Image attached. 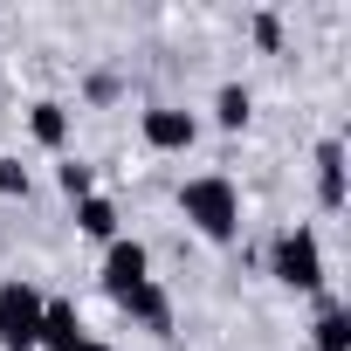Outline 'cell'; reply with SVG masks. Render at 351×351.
<instances>
[{
    "label": "cell",
    "instance_id": "obj_1",
    "mask_svg": "<svg viewBox=\"0 0 351 351\" xmlns=\"http://www.w3.org/2000/svg\"><path fill=\"white\" fill-rule=\"evenodd\" d=\"M180 214H186L193 234H207V241H234V234H241V193H234L228 172H200V180H186V186H180Z\"/></svg>",
    "mask_w": 351,
    "mask_h": 351
},
{
    "label": "cell",
    "instance_id": "obj_2",
    "mask_svg": "<svg viewBox=\"0 0 351 351\" xmlns=\"http://www.w3.org/2000/svg\"><path fill=\"white\" fill-rule=\"evenodd\" d=\"M269 276L282 289H303V296H324V241L317 228H282L269 241Z\"/></svg>",
    "mask_w": 351,
    "mask_h": 351
},
{
    "label": "cell",
    "instance_id": "obj_3",
    "mask_svg": "<svg viewBox=\"0 0 351 351\" xmlns=\"http://www.w3.org/2000/svg\"><path fill=\"white\" fill-rule=\"evenodd\" d=\"M42 289L35 282H21V276H8L0 282V351H35V337H42Z\"/></svg>",
    "mask_w": 351,
    "mask_h": 351
},
{
    "label": "cell",
    "instance_id": "obj_4",
    "mask_svg": "<svg viewBox=\"0 0 351 351\" xmlns=\"http://www.w3.org/2000/svg\"><path fill=\"white\" fill-rule=\"evenodd\" d=\"M145 276H152V248H145V241H131V234L104 241V289H110V303H117L124 289H138Z\"/></svg>",
    "mask_w": 351,
    "mask_h": 351
},
{
    "label": "cell",
    "instance_id": "obj_5",
    "mask_svg": "<svg viewBox=\"0 0 351 351\" xmlns=\"http://www.w3.org/2000/svg\"><path fill=\"white\" fill-rule=\"evenodd\" d=\"M138 131H145L152 152H193V138H200L193 110H180V104H152V110L138 117Z\"/></svg>",
    "mask_w": 351,
    "mask_h": 351
},
{
    "label": "cell",
    "instance_id": "obj_6",
    "mask_svg": "<svg viewBox=\"0 0 351 351\" xmlns=\"http://www.w3.org/2000/svg\"><path fill=\"white\" fill-rule=\"evenodd\" d=\"M117 310H124L131 324H145L152 337H165V330H172V296H165V282H158V276H145L138 289H124V296H117Z\"/></svg>",
    "mask_w": 351,
    "mask_h": 351
},
{
    "label": "cell",
    "instance_id": "obj_7",
    "mask_svg": "<svg viewBox=\"0 0 351 351\" xmlns=\"http://www.w3.org/2000/svg\"><path fill=\"white\" fill-rule=\"evenodd\" d=\"M83 337H90V330H83L76 303H69V296H49V303H42V337H35V344H42V351H76Z\"/></svg>",
    "mask_w": 351,
    "mask_h": 351
},
{
    "label": "cell",
    "instance_id": "obj_8",
    "mask_svg": "<svg viewBox=\"0 0 351 351\" xmlns=\"http://www.w3.org/2000/svg\"><path fill=\"white\" fill-rule=\"evenodd\" d=\"M317 207H324V214L344 207V145H337V138L317 145Z\"/></svg>",
    "mask_w": 351,
    "mask_h": 351
},
{
    "label": "cell",
    "instance_id": "obj_9",
    "mask_svg": "<svg viewBox=\"0 0 351 351\" xmlns=\"http://www.w3.org/2000/svg\"><path fill=\"white\" fill-rule=\"evenodd\" d=\"M28 131H35V145H42V152H62V145H69V104L42 97V104L28 110Z\"/></svg>",
    "mask_w": 351,
    "mask_h": 351
},
{
    "label": "cell",
    "instance_id": "obj_10",
    "mask_svg": "<svg viewBox=\"0 0 351 351\" xmlns=\"http://www.w3.org/2000/svg\"><path fill=\"white\" fill-rule=\"evenodd\" d=\"M310 337H317V351H351V310H344L337 296H324V303H317V330H310Z\"/></svg>",
    "mask_w": 351,
    "mask_h": 351
},
{
    "label": "cell",
    "instance_id": "obj_11",
    "mask_svg": "<svg viewBox=\"0 0 351 351\" xmlns=\"http://www.w3.org/2000/svg\"><path fill=\"white\" fill-rule=\"evenodd\" d=\"M76 228H83L90 241H117V207H110L104 193H90V200H76Z\"/></svg>",
    "mask_w": 351,
    "mask_h": 351
},
{
    "label": "cell",
    "instance_id": "obj_12",
    "mask_svg": "<svg viewBox=\"0 0 351 351\" xmlns=\"http://www.w3.org/2000/svg\"><path fill=\"white\" fill-rule=\"evenodd\" d=\"M214 117H221V131H241V124L255 117V97H248V83H221V97H214Z\"/></svg>",
    "mask_w": 351,
    "mask_h": 351
},
{
    "label": "cell",
    "instance_id": "obj_13",
    "mask_svg": "<svg viewBox=\"0 0 351 351\" xmlns=\"http://www.w3.org/2000/svg\"><path fill=\"white\" fill-rule=\"evenodd\" d=\"M56 180H62V193H69V200H90V193H97V172H90L83 158H69V165L56 172Z\"/></svg>",
    "mask_w": 351,
    "mask_h": 351
},
{
    "label": "cell",
    "instance_id": "obj_14",
    "mask_svg": "<svg viewBox=\"0 0 351 351\" xmlns=\"http://www.w3.org/2000/svg\"><path fill=\"white\" fill-rule=\"evenodd\" d=\"M0 200H28V165L21 158H0Z\"/></svg>",
    "mask_w": 351,
    "mask_h": 351
},
{
    "label": "cell",
    "instance_id": "obj_15",
    "mask_svg": "<svg viewBox=\"0 0 351 351\" xmlns=\"http://www.w3.org/2000/svg\"><path fill=\"white\" fill-rule=\"evenodd\" d=\"M255 42H262V49H282V21H276V14H255Z\"/></svg>",
    "mask_w": 351,
    "mask_h": 351
},
{
    "label": "cell",
    "instance_id": "obj_16",
    "mask_svg": "<svg viewBox=\"0 0 351 351\" xmlns=\"http://www.w3.org/2000/svg\"><path fill=\"white\" fill-rule=\"evenodd\" d=\"M110 97H117V76L97 69V76H90V104H110Z\"/></svg>",
    "mask_w": 351,
    "mask_h": 351
},
{
    "label": "cell",
    "instance_id": "obj_17",
    "mask_svg": "<svg viewBox=\"0 0 351 351\" xmlns=\"http://www.w3.org/2000/svg\"><path fill=\"white\" fill-rule=\"evenodd\" d=\"M76 351H110V344H104V337H83V344H76Z\"/></svg>",
    "mask_w": 351,
    "mask_h": 351
}]
</instances>
